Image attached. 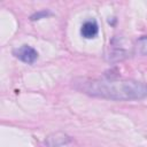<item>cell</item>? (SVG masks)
Here are the masks:
<instances>
[{"label": "cell", "instance_id": "cell-2", "mask_svg": "<svg viewBox=\"0 0 147 147\" xmlns=\"http://www.w3.org/2000/svg\"><path fill=\"white\" fill-rule=\"evenodd\" d=\"M13 53L18 60L28 64H32L38 59V52L29 45H22L21 47L15 49Z\"/></svg>", "mask_w": 147, "mask_h": 147}, {"label": "cell", "instance_id": "cell-6", "mask_svg": "<svg viewBox=\"0 0 147 147\" xmlns=\"http://www.w3.org/2000/svg\"><path fill=\"white\" fill-rule=\"evenodd\" d=\"M47 15H49V13H48V11H46V10H42V11L36 13L34 15H32V16H31V20H32V21L40 20V18H42V17H45V16H47Z\"/></svg>", "mask_w": 147, "mask_h": 147}, {"label": "cell", "instance_id": "cell-4", "mask_svg": "<svg viewBox=\"0 0 147 147\" xmlns=\"http://www.w3.org/2000/svg\"><path fill=\"white\" fill-rule=\"evenodd\" d=\"M68 142H70V137H68L65 133H62V132L53 133L48 136L45 140V144L47 145V147H60Z\"/></svg>", "mask_w": 147, "mask_h": 147}, {"label": "cell", "instance_id": "cell-1", "mask_svg": "<svg viewBox=\"0 0 147 147\" xmlns=\"http://www.w3.org/2000/svg\"><path fill=\"white\" fill-rule=\"evenodd\" d=\"M75 90L102 99L138 100L147 96V84L132 80L77 78L72 82Z\"/></svg>", "mask_w": 147, "mask_h": 147}, {"label": "cell", "instance_id": "cell-5", "mask_svg": "<svg viewBox=\"0 0 147 147\" xmlns=\"http://www.w3.org/2000/svg\"><path fill=\"white\" fill-rule=\"evenodd\" d=\"M137 52L140 55H147V36H142L137 41Z\"/></svg>", "mask_w": 147, "mask_h": 147}, {"label": "cell", "instance_id": "cell-3", "mask_svg": "<svg viewBox=\"0 0 147 147\" xmlns=\"http://www.w3.org/2000/svg\"><path fill=\"white\" fill-rule=\"evenodd\" d=\"M98 32H99V25L94 20H87L80 26V34L85 39L95 38Z\"/></svg>", "mask_w": 147, "mask_h": 147}]
</instances>
